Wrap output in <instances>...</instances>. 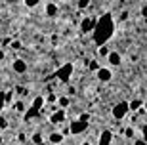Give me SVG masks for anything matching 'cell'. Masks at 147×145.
Returning a JSON list of instances; mask_svg holds the SVG:
<instances>
[{"label":"cell","mask_w":147,"mask_h":145,"mask_svg":"<svg viewBox=\"0 0 147 145\" xmlns=\"http://www.w3.org/2000/svg\"><path fill=\"white\" fill-rule=\"evenodd\" d=\"M113 34H115V21L111 17V13L99 16L98 23H96V29H94V42L98 46H103Z\"/></svg>","instance_id":"cell-1"},{"label":"cell","mask_w":147,"mask_h":145,"mask_svg":"<svg viewBox=\"0 0 147 145\" xmlns=\"http://www.w3.org/2000/svg\"><path fill=\"white\" fill-rule=\"evenodd\" d=\"M44 103H46V99H44L42 96H36L33 99V105H31V109H27V113H25V120H33L34 117H36L40 111H42V107H44Z\"/></svg>","instance_id":"cell-2"},{"label":"cell","mask_w":147,"mask_h":145,"mask_svg":"<svg viewBox=\"0 0 147 145\" xmlns=\"http://www.w3.org/2000/svg\"><path fill=\"white\" fill-rule=\"evenodd\" d=\"M73 63H65V65H61L59 69L55 71V76L59 78L61 82H65V84H69V80H71V75H73Z\"/></svg>","instance_id":"cell-3"},{"label":"cell","mask_w":147,"mask_h":145,"mask_svg":"<svg viewBox=\"0 0 147 145\" xmlns=\"http://www.w3.org/2000/svg\"><path fill=\"white\" fill-rule=\"evenodd\" d=\"M128 111H130L128 101H120V103H117V105L113 107V111H111V113H113V117L117 118V120H120V118L126 117V113H128Z\"/></svg>","instance_id":"cell-4"},{"label":"cell","mask_w":147,"mask_h":145,"mask_svg":"<svg viewBox=\"0 0 147 145\" xmlns=\"http://www.w3.org/2000/svg\"><path fill=\"white\" fill-rule=\"evenodd\" d=\"M86 128H88V122H84V120H80V118H76V120H73V122L69 124V132H71L73 136L82 134Z\"/></svg>","instance_id":"cell-5"},{"label":"cell","mask_w":147,"mask_h":145,"mask_svg":"<svg viewBox=\"0 0 147 145\" xmlns=\"http://www.w3.org/2000/svg\"><path fill=\"white\" fill-rule=\"evenodd\" d=\"M96 23H98V19H94V17L86 16L84 19L80 21V31L86 34V32H94V29H96Z\"/></svg>","instance_id":"cell-6"},{"label":"cell","mask_w":147,"mask_h":145,"mask_svg":"<svg viewBox=\"0 0 147 145\" xmlns=\"http://www.w3.org/2000/svg\"><path fill=\"white\" fill-rule=\"evenodd\" d=\"M96 76L99 78V82H109L111 78H113V71H111L109 67H99Z\"/></svg>","instance_id":"cell-7"},{"label":"cell","mask_w":147,"mask_h":145,"mask_svg":"<svg viewBox=\"0 0 147 145\" xmlns=\"http://www.w3.org/2000/svg\"><path fill=\"white\" fill-rule=\"evenodd\" d=\"M11 69H13V73H17V75H23V73H27V61L16 59V61L11 63Z\"/></svg>","instance_id":"cell-8"},{"label":"cell","mask_w":147,"mask_h":145,"mask_svg":"<svg viewBox=\"0 0 147 145\" xmlns=\"http://www.w3.org/2000/svg\"><path fill=\"white\" fill-rule=\"evenodd\" d=\"M111 141H113V132H111V130H103V132L99 134L98 145H111Z\"/></svg>","instance_id":"cell-9"},{"label":"cell","mask_w":147,"mask_h":145,"mask_svg":"<svg viewBox=\"0 0 147 145\" xmlns=\"http://www.w3.org/2000/svg\"><path fill=\"white\" fill-rule=\"evenodd\" d=\"M63 120H65V109H59V111L52 113V117H50V122L54 124H61Z\"/></svg>","instance_id":"cell-10"},{"label":"cell","mask_w":147,"mask_h":145,"mask_svg":"<svg viewBox=\"0 0 147 145\" xmlns=\"http://www.w3.org/2000/svg\"><path fill=\"white\" fill-rule=\"evenodd\" d=\"M107 61H109V65H111V67H119V65L122 63V57H120V54H119V52H111V54H109V57H107Z\"/></svg>","instance_id":"cell-11"},{"label":"cell","mask_w":147,"mask_h":145,"mask_svg":"<svg viewBox=\"0 0 147 145\" xmlns=\"http://www.w3.org/2000/svg\"><path fill=\"white\" fill-rule=\"evenodd\" d=\"M48 140H50V143L57 145V143H61V141H63V134H61V132H52V134L48 136Z\"/></svg>","instance_id":"cell-12"},{"label":"cell","mask_w":147,"mask_h":145,"mask_svg":"<svg viewBox=\"0 0 147 145\" xmlns=\"http://www.w3.org/2000/svg\"><path fill=\"white\" fill-rule=\"evenodd\" d=\"M46 16H50V17L57 16V6H55L54 2H48V4H46Z\"/></svg>","instance_id":"cell-13"},{"label":"cell","mask_w":147,"mask_h":145,"mask_svg":"<svg viewBox=\"0 0 147 145\" xmlns=\"http://www.w3.org/2000/svg\"><path fill=\"white\" fill-rule=\"evenodd\" d=\"M69 103H71V101H69V97H67V96H61L59 101H57V107H59V109H65V107H69Z\"/></svg>","instance_id":"cell-14"},{"label":"cell","mask_w":147,"mask_h":145,"mask_svg":"<svg viewBox=\"0 0 147 145\" xmlns=\"http://www.w3.org/2000/svg\"><path fill=\"white\" fill-rule=\"evenodd\" d=\"M128 105H130V111H140V107H142L143 103H142V99H134V101H130Z\"/></svg>","instance_id":"cell-15"},{"label":"cell","mask_w":147,"mask_h":145,"mask_svg":"<svg viewBox=\"0 0 147 145\" xmlns=\"http://www.w3.org/2000/svg\"><path fill=\"white\" fill-rule=\"evenodd\" d=\"M13 107H16V111H17V113H27V107L23 105V101H17L16 105H13Z\"/></svg>","instance_id":"cell-16"},{"label":"cell","mask_w":147,"mask_h":145,"mask_svg":"<svg viewBox=\"0 0 147 145\" xmlns=\"http://www.w3.org/2000/svg\"><path fill=\"white\" fill-rule=\"evenodd\" d=\"M31 140H33V143H34V145H40V143H42V136L36 132V134H33V138H31Z\"/></svg>","instance_id":"cell-17"},{"label":"cell","mask_w":147,"mask_h":145,"mask_svg":"<svg viewBox=\"0 0 147 145\" xmlns=\"http://www.w3.org/2000/svg\"><path fill=\"white\" fill-rule=\"evenodd\" d=\"M38 4H40V0H25V6L27 8H36Z\"/></svg>","instance_id":"cell-18"},{"label":"cell","mask_w":147,"mask_h":145,"mask_svg":"<svg viewBox=\"0 0 147 145\" xmlns=\"http://www.w3.org/2000/svg\"><path fill=\"white\" fill-rule=\"evenodd\" d=\"M6 107V92H0V111Z\"/></svg>","instance_id":"cell-19"},{"label":"cell","mask_w":147,"mask_h":145,"mask_svg":"<svg viewBox=\"0 0 147 145\" xmlns=\"http://www.w3.org/2000/svg\"><path fill=\"white\" fill-rule=\"evenodd\" d=\"M109 54H111V52L105 48V46H99V55H105V57H109Z\"/></svg>","instance_id":"cell-20"},{"label":"cell","mask_w":147,"mask_h":145,"mask_svg":"<svg viewBox=\"0 0 147 145\" xmlns=\"http://www.w3.org/2000/svg\"><path fill=\"white\" fill-rule=\"evenodd\" d=\"M78 8H88V6H90V0H78Z\"/></svg>","instance_id":"cell-21"},{"label":"cell","mask_w":147,"mask_h":145,"mask_svg":"<svg viewBox=\"0 0 147 145\" xmlns=\"http://www.w3.org/2000/svg\"><path fill=\"white\" fill-rule=\"evenodd\" d=\"M0 128H8V120L4 117H0Z\"/></svg>","instance_id":"cell-22"},{"label":"cell","mask_w":147,"mask_h":145,"mask_svg":"<svg viewBox=\"0 0 147 145\" xmlns=\"http://www.w3.org/2000/svg\"><path fill=\"white\" fill-rule=\"evenodd\" d=\"M16 92L19 94V96H25V94H27V90H25V88H21V86H17V88H16Z\"/></svg>","instance_id":"cell-23"},{"label":"cell","mask_w":147,"mask_h":145,"mask_svg":"<svg viewBox=\"0 0 147 145\" xmlns=\"http://www.w3.org/2000/svg\"><path fill=\"white\" fill-rule=\"evenodd\" d=\"M142 136H143L142 140H143V141L147 143V126H143V128H142Z\"/></svg>","instance_id":"cell-24"},{"label":"cell","mask_w":147,"mask_h":145,"mask_svg":"<svg viewBox=\"0 0 147 145\" xmlns=\"http://www.w3.org/2000/svg\"><path fill=\"white\" fill-rule=\"evenodd\" d=\"M78 118H80V120H84V122H88V120H90V115H88V113H82Z\"/></svg>","instance_id":"cell-25"},{"label":"cell","mask_w":147,"mask_h":145,"mask_svg":"<svg viewBox=\"0 0 147 145\" xmlns=\"http://www.w3.org/2000/svg\"><path fill=\"white\" fill-rule=\"evenodd\" d=\"M124 134H126V138H134V130H132V128H126Z\"/></svg>","instance_id":"cell-26"},{"label":"cell","mask_w":147,"mask_h":145,"mask_svg":"<svg viewBox=\"0 0 147 145\" xmlns=\"http://www.w3.org/2000/svg\"><path fill=\"white\" fill-rule=\"evenodd\" d=\"M90 69H94V71H96V73H98V69H99V65L96 63V61H92V63H90Z\"/></svg>","instance_id":"cell-27"},{"label":"cell","mask_w":147,"mask_h":145,"mask_svg":"<svg viewBox=\"0 0 147 145\" xmlns=\"http://www.w3.org/2000/svg\"><path fill=\"white\" fill-rule=\"evenodd\" d=\"M134 145H147V143H145V141H143V140H142V138H138V140H136V141H134Z\"/></svg>","instance_id":"cell-28"},{"label":"cell","mask_w":147,"mask_h":145,"mask_svg":"<svg viewBox=\"0 0 147 145\" xmlns=\"http://www.w3.org/2000/svg\"><path fill=\"white\" fill-rule=\"evenodd\" d=\"M11 48H13V50H19V48H21V42H17V40H16V42L11 44Z\"/></svg>","instance_id":"cell-29"},{"label":"cell","mask_w":147,"mask_h":145,"mask_svg":"<svg viewBox=\"0 0 147 145\" xmlns=\"http://www.w3.org/2000/svg\"><path fill=\"white\" fill-rule=\"evenodd\" d=\"M48 101H52V103H55V96L52 94V96H48Z\"/></svg>","instance_id":"cell-30"},{"label":"cell","mask_w":147,"mask_h":145,"mask_svg":"<svg viewBox=\"0 0 147 145\" xmlns=\"http://www.w3.org/2000/svg\"><path fill=\"white\" fill-rule=\"evenodd\" d=\"M4 57H6V54H4V50L0 48V61H2V59H4Z\"/></svg>","instance_id":"cell-31"},{"label":"cell","mask_w":147,"mask_h":145,"mask_svg":"<svg viewBox=\"0 0 147 145\" xmlns=\"http://www.w3.org/2000/svg\"><path fill=\"white\" fill-rule=\"evenodd\" d=\"M0 145H2V136H0Z\"/></svg>","instance_id":"cell-32"},{"label":"cell","mask_w":147,"mask_h":145,"mask_svg":"<svg viewBox=\"0 0 147 145\" xmlns=\"http://www.w3.org/2000/svg\"><path fill=\"white\" fill-rule=\"evenodd\" d=\"M145 109H147V103H145Z\"/></svg>","instance_id":"cell-33"},{"label":"cell","mask_w":147,"mask_h":145,"mask_svg":"<svg viewBox=\"0 0 147 145\" xmlns=\"http://www.w3.org/2000/svg\"><path fill=\"white\" fill-rule=\"evenodd\" d=\"M19 145H23V143H19Z\"/></svg>","instance_id":"cell-34"}]
</instances>
